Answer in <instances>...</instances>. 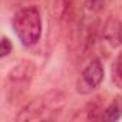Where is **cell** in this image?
Listing matches in <instances>:
<instances>
[{"label": "cell", "instance_id": "cell-1", "mask_svg": "<svg viewBox=\"0 0 122 122\" xmlns=\"http://www.w3.org/2000/svg\"><path fill=\"white\" fill-rule=\"evenodd\" d=\"M65 106V95L62 92L52 91L32 102H29L17 115V121H35V119H52Z\"/></svg>", "mask_w": 122, "mask_h": 122}, {"label": "cell", "instance_id": "cell-2", "mask_svg": "<svg viewBox=\"0 0 122 122\" xmlns=\"http://www.w3.org/2000/svg\"><path fill=\"white\" fill-rule=\"evenodd\" d=\"M13 30L23 46H33L42 36V17L36 7L29 6L17 10L12 20Z\"/></svg>", "mask_w": 122, "mask_h": 122}, {"label": "cell", "instance_id": "cell-3", "mask_svg": "<svg viewBox=\"0 0 122 122\" xmlns=\"http://www.w3.org/2000/svg\"><path fill=\"white\" fill-rule=\"evenodd\" d=\"M33 75H35V66H33V63L26 62V60L16 65L12 69V72L9 73L7 86H6L7 99L10 102H12V99L20 98L25 93V91L30 85Z\"/></svg>", "mask_w": 122, "mask_h": 122}, {"label": "cell", "instance_id": "cell-4", "mask_svg": "<svg viewBox=\"0 0 122 122\" xmlns=\"http://www.w3.org/2000/svg\"><path fill=\"white\" fill-rule=\"evenodd\" d=\"M102 81H103V66L99 59H92L89 65L82 71L76 82V91L83 95L91 93L101 85Z\"/></svg>", "mask_w": 122, "mask_h": 122}, {"label": "cell", "instance_id": "cell-5", "mask_svg": "<svg viewBox=\"0 0 122 122\" xmlns=\"http://www.w3.org/2000/svg\"><path fill=\"white\" fill-rule=\"evenodd\" d=\"M103 39L112 46L118 47L122 45V22L116 17H109L103 26Z\"/></svg>", "mask_w": 122, "mask_h": 122}, {"label": "cell", "instance_id": "cell-6", "mask_svg": "<svg viewBox=\"0 0 122 122\" xmlns=\"http://www.w3.org/2000/svg\"><path fill=\"white\" fill-rule=\"evenodd\" d=\"M121 118H122V96H116V98H113L111 105L105 109V112L102 115V119L118 121Z\"/></svg>", "mask_w": 122, "mask_h": 122}, {"label": "cell", "instance_id": "cell-7", "mask_svg": "<svg viewBox=\"0 0 122 122\" xmlns=\"http://www.w3.org/2000/svg\"><path fill=\"white\" fill-rule=\"evenodd\" d=\"M112 81L113 83L122 89V52L116 56L112 66Z\"/></svg>", "mask_w": 122, "mask_h": 122}, {"label": "cell", "instance_id": "cell-8", "mask_svg": "<svg viewBox=\"0 0 122 122\" xmlns=\"http://www.w3.org/2000/svg\"><path fill=\"white\" fill-rule=\"evenodd\" d=\"M113 0H85V7L92 13L103 12Z\"/></svg>", "mask_w": 122, "mask_h": 122}, {"label": "cell", "instance_id": "cell-9", "mask_svg": "<svg viewBox=\"0 0 122 122\" xmlns=\"http://www.w3.org/2000/svg\"><path fill=\"white\" fill-rule=\"evenodd\" d=\"M10 52H12V42H10L6 36H3V37H2V56L5 57V56H7Z\"/></svg>", "mask_w": 122, "mask_h": 122}]
</instances>
